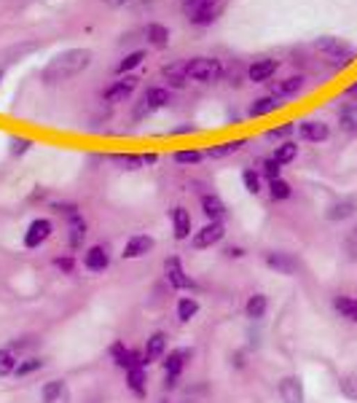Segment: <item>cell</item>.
<instances>
[{
	"label": "cell",
	"instance_id": "52",
	"mask_svg": "<svg viewBox=\"0 0 357 403\" xmlns=\"http://www.w3.org/2000/svg\"><path fill=\"white\" fill-rule=\"evenodd\" d=\"M0 81H3V70H0Z\"/></svg>",
	"mask_w": 357,
	"mask_h": 403
},
{
	"label": "cell",
	"instance_id": "47",
	"mask_svg": "<svg viewBox=\"0 0 357 403\" xmlns=\"http://www.w3.org/2000/svg\"><path fill=\"white\" fill-rule=\"evenodd\" d=\"M54 266L60 269L62 274H73V272H76V261H73V256H57V258H54Z\"/></svg>",
	"mask_w": 357,
	"mask_h": 403
},
{
	"label": "cell",
	"instance_id": "23",
	"mask_svg": "<svg viewBox=\"0 0 357 403\" xmlns=\"http://www.w3.org/2000/svg\"><path fill=\"white\" fill-rule=\"evenodd\" d=\"M279 108H282L279 97H274V94H263V97H256V100L250 102L247 113H250L253 119H263V116H272V113L279 110Z\"/></svg>",
	"mask_w": 357,
	"mask_h": 403
},
{
	"label": "cell",
	"instance_id": "4",
	"mask_svg": "<svg viewBox=\"0 0 357 403\" xmlns=\"http://www.w3.org/2000/svg\"><path fill=\"white\" fill-rule=\"evenodd\" d=\"M315 49H317L328 62H333L336 67H344V65H349V62L355 60V49H352L347 40L333 38V35L317 38L315 40Z\"/></svg>",
	"mask_w": 357,
	"mask_h": 403
},
{
	"label": "cell",
	"instance_id": "36",
	"mask_svg": "<svg viewBox=\"0 0 357 403\" xmlns=\"http://www.w3.org/2000/svg\"><path fill=\"white\" fill-rule=\"evenodd\" d=\"M298 156V142L296 140H282L274 148V154H272V159L277 161L279 167H285V164H290V161Z\"/></svg>",
	"mask_w": 357,
	"mask_h": 403
},
{
	"label": "cell",
	"instance_id": "2",
	"mask_svg": "<svg viewBox=\"0 0 357 403\" xmlns=\"http://www.w3.org/2000/svg\"><path fill=\"white\" fill-rule=\"evenodd\" d=\"M183 3V14L194 27H210L218 19V14L223 11L226 0H180Z\"/></svg>",
	"mask_w": 357,
	"mask_h": 403
},
{
	"label": "cell",
	"instance_id": "13",
	"mask_svg": "<svg viewBox=\"0 0 357 403\" xmlns=\"http://www.w3.org/2000/svg\"><path fill=\"white\" fill-rule=\"evenodd\" d=\"M164 274H167V282L172 288H178V290H194V280L185 274V269H183L178 256L164 258Z\"/></svg>",
	"mask_w": 357,
	"mask_h": 403
},
{
	"label": "cell",
	"instance_id": "19",
	"mask_svg": "<svg viewBox=\"0 0 357 403\" xmlns=\"http://www.w3.org/2000/svg\"><path fill=\"white\" fill-rule=\"evenodd\" d=\"M277 70H279V60L263 57V60H256L250 67H247V81H253V83H266Z\"/></svg>",
	"mask_w": 357,
	"mask_h": 403
},
{
	"label": "cell",
	"instance_id": "10",
	"mask_svg": "<svg viewBox=\"0 0 357 403\" xmlns=\"http://www.w3.org/2000/svg\"><path fill=\"white\" fill-rule=\"evenodd\" d=\"M51 234H54V223L49 221V218H35L27 226V231L22 237V245L27 250H35V247H40V245H46V242L51 240Z\"/></svg>",
	"mask_w": 357,
	"mask_h": 403
},
{
	"label": "cell",
	"instance_id": "21",
	"mask_svg": "<svg viewBox=\"0 0 357 403\" xmlns=\"http://www.w3.org/2000/svg\"><path fill=\"white\" fill-rule=\"evenodd\" d=\"M161 79L167 81V89L178 92V89H185L188 83V76H185V62H169L161 67Z\"/></svg>",
	"mask_w": 357,
	"mask_h": 403
},
{
	"label": "cell",
	"instance_id": "54",
	"mask_svg": "<svg viewBox=\"0 0 357 403\" xmlns=\"http://www.w3.org/2000/svg\"><path fill=\"white\" fill-rule=\"evenodd\" d=\"M355 231H357V229H355Z\"/></svg>",
	"mask_w": 357,
	"mask_h": 403
},
{
	"label": "cell",
	"instance_id": "32",
	"mask_svg": "<svg viewBox=\"0 0 357 403\" xmlns=\"http://www.w3.org/2000/svg\"><path fill=\"white\" fill-rule=\"evenodd\" d=\"M355 202L352 199H338V202H333L331 207H328V221H347V218H352L355 215Z\"/></svg>",
	"mask_w": 357,
	"mask_h": 403
},
{
	"label": "cell",
	"instance_id": "24",
	"mask_svg": "<svg viewBox=\"0 0 357 403\" xmlns=\"http://www.w3.org/2000/svg\"><path fill=\"white\" fill-rule=\"evenodd\" d=\"M266 312H269V299H266V293H253V296H247V302H244V318L253 322H260L266 318Z\"/></svg>",
	"mask_w": 357,
	"mask_h": 403
},
{
	"label": "cell",
	"instance_id": "16",
	"mask_svg": "<svg viewBox=\"0 0 357 403\" xmlns=\"http://www.w3.org/2000/svg\"><path fill=\"white\" fill-rule=\"evenodd\" d=\"M191 361V349L188 347H178V349H169V355L161 358V365H164V377H175L180 379L185 363Z\"/></svg>",
	"mask_w": 357,
	"mask_h": 403
},
{
	"label": "cell",
	"instance_id": "29",
	"mask_svg": "<svg viewBox=\"0 0 357 403\" xmlns=\"http://www.w3.org/2000/svg\"><path fill=\"white\" fill-rule=\"evenodd\" d=\"M43 368H46V361H43V358H38V355H27V358H19L17 368H14V377H17V379H27V377L38 374Z\"/></svg>",
	"mask_w": 357,
	"mask_h": 403
},
{
	"label": "cell",
	"instance_id": "27",
	"mask_svg": "<svg viewBox=\"0 0 357 403\" xmlns=\"http://www.w3.org/2000/svg\"><path fill=\"white\" fill-rule=\"evenodd\" d=\"M304 83H306V79L304 76H288V79H282L274 83V97H279V100H285V97H296L298 92L304 89Z\"/></svg>",
	"mask_w": 357,
	"mask_h": 403
},
{
	"label": "cell",
	"instance_id": "26",
	"mask_svg": "<svg viewBox=\"0 0 357 403\" xmlns=\"http://www.w3.org/2000/svg\"><path fill=\"white\" fill-rule=\"evenodd\" d=\"M145 38L153 49H167L169 46V27H164L161 22H148L145 24Z\"/></svg>",
	"mask_w": 357,
	"mask_h": 403
},
{
	"label": "cell",
	"instance_id": "12",
	"mask_svg": "<svg viewBox=\"0 0 357 403\" xmlns=\"http://www.w3.org/2000/svg\"><path fill=\"white\" fill-rule=\"evenodd\" d=\"M153 247H156V240L151 234H132L124 245V250H121V258L124 261H138V258H145Z\"/></svg>",
	"mask_w": 357,
	"mask_h": 403
},
{
	"label": "cell",
	"instance_id": "48",
	"mask_svg": "<svg viewBox=\"0 0 357 403\" xmlns=\"http://www.w3.org/2000/svg\"><path fill=\"white\" fill-rule=\"evenodd\" d=\"M197 132V126H191V124H183V126H178V129H172L169 135L172 138H178V135H194Z\"/></svg>",
	"mask_w": 357,
	"mask_h": 403
},
{
	"label": "cell",
	"instance_id": "43",
	"mask_svg": "<svg viewBox=\"0 0 357 403\" xmlns=\"http://www.w3.org/2000/svg\"><path fill=\"white\" fill-rule=\"evenodd\" d=\"M296 132V121H288V124H282V126H274V129H269L266 132V138L269 140H290V135Z\"/></svg>",
	"mask_w": 357,
	"mask_h": 403
},
{
	"label": "cell",
	"instance_id": "46",
	"mask_svg": "<svg viewBox=\"0 0 357 403\" xmlns=\"http://www.w3.org/2000/svg\"><path fill=\"white\" fill-rule=\"evenodd\" d=\"M30 145L33 142L27 140V138H11V148L8 151H11V156H24L30 151Z\"/></svg>",
	"mask_w": 357,
	"mask_h": 403
},
{
	"label": "cell",
	"instance_id": "28",
	"mask_svg": "<svg viewBox=\"0 0 357 403\" xmlns=\"http://www.w3.org/2000/svg\"><path fill=\"white\" fill-rule=\"evenodd\" d=\"M156 154H116L113 161L124 164L126 170H140V167H148V164H156Z\"/></svg>",
	"mask_w": 357,
	"mask_h": 403
},
{
	"label": "cell",
	"instance_id": "38",
	"mask_svg": "<svg viewBox=\"0 0 357 403\" xmlns=\"http://www.w3.org/2000/svg\"><path fill=\"white\" fill-rule=\"evenodd\" d=\"M204 151H199V148H180V151H175L172 154V159H175V164H183V167H191V164H201L204 161Z\"/></svg>",
	"mask_w": 357,
	"mask_h": 403
},
{
	"label": "cell",
	"instance_id": "1",
	"mask_svg": "<svg viewBox=\"0 0 357 403\" xmlns=\"http://www.w3.org/2000/svg\"><path fill=\"white\" fill-rule=\"evenodd\" d=\"M92 60H94V54H92V49H86V46L65 49V51H60L54 60L40 70V81L49 83V86H54V83H62V81L76 79L78 73H83V70L92 65Z\"/></svg>",
	"mask_w": 357,
	"mask_h": 403
},
{
	"label": "cell",
	"instance_id": "50",
	"mask_svg": "<svg viewBox=\"0 0 357 403\" xmlns=\"http://www.w3.org/2000/svg\"><path fill=\"white\" fill-rule=\"evenodd\" d=\"M126 3H129V0H105L108 8H121V6H126Z\"/></svg>",
	"mask_w": 357,
	"mask_h": 403
},
{
	"label": "cell",
	"instance_id": "20",
	"mask_svg": "<svg viewBox=\"0 0 357 403\" xmlns=\"http://www.w3.org/2000/svg\"><path fill=\"white\" fill-rule=\"evenodd\" d=\"M142 355H145V363H159L164 355H167V334L164 331H156L145 339V347H142Z\"/></svg>",
	"mask_w": 357,
	"mask_h": 403
},
{
	"label": "cell",
	"instance_id": "9",
	"mask_svg": "<svg viewBox=\"0 0 357 403\" xmlns=\"http://www.w3.org/2000/svg\"><path fill=\"white\" fill-rule=\"evenodd\" d=\"M140 79L138 76H119V81H113L105 92H102V100L110 102V105H119V102H126L132 94H135V89H138Z\"/></svg>",
	"mask_w": 357,
	"mask_h": 403
},
{
	"label": "cell",
	"instance_id": "6",
	"mask_svg": "<svg viewBox=\"0 0 357 403\" xmlns=\"http://www.w3.org/2000/svg\"><path fill=\"white\" fill-rule=\"evenodd\" d=\"M263 263H266V269L277 272L282 277H296L298 269H301L298 258L293 253H288V250H269V253H263Z\"/></svg>",
	"mask_w": 357,
	"mask_h": 403
},
{
	"label": "cell",
	"instance_id": "53",
	"mask_svg": "<svg viewBox=\"0 0 357 403\" xmlns=\"http://www.w3.org/2000/svg\"><path fill=\"white\" fill-rule=\"evenodd\" d=\"M161 403H169V401H161Z\"/></svg>",
	"mask_w": 357,
	"mask_h": 403
},
{
	"label": "cell",
	"instance_id": "35",
	"mask_svg": "<svg viewBox=\"0 0 357 403\" xmlns=\"http://www.w3.org/2000/svg\"><path fill=\"white\" fill-rule=\"evenodd\" d=\"M145 57H148V51H142V49H138V51H129V54H124V57H121V62L116 65V73H119V76H129L135 67H140V65L145 62Z\"/></svg>",
	"mask_w": 357,
	"mask_h": 403
},
{
	"label": "cell",
	"instance_id": "22",
	"mask_svg": "<svg viewBox=\"0 0 357 403\" xmlns=\"http://www.w3.org/2000/svg\"><path fill=\"white\" fill-rule=\"evenodd\" d=\"M199 204H201V213L207 215V221H223L229 215V207H226V202L220 199L218 194H204L199 199Z\"/></svg>",
	"mask_w": 357,
	"mask_h": 403
},
{
	"label": "cell",
	"instance_id": "30",
	"mask_svg": "<svg viewBox=\"0 0 357 403\" xmlns=\"http://www.w3.org/2000/svg\"><path fill=\"white\" fill-rule=\"evenodd\" d=\"M126 387L132 390V395L145 398L148 395V374H145V368H129L126 371Z\"/></svg>",
	"mask_w": 357,
	"mask_h": 403
},
{
	"label": "cell",
	"instance_id": "39",
	"mask_svg": "<svg viewBox=\"0 0 357 403\" xmlns=\"http://www.w3.org/2000/svg\"><path fill=\"white\" fill-rule=\"evenodd\" d=\"M19 363V355L11 347H0V377H11Z\"/></svg>",
	"mask_w": 357,
	"mask_h": 403
},
{
	"label": "cell",
	"instance_id": "41",
	"mask_svg": "<svg viewBox=\"0 0 357 403\" xmlns=\"http://www.w3.org/2000/svg\"><path fill=\"white\" fill-rule=\"evenodd\" d=\"M338 390H341V395H344L347 401H357V371L344 374V377L338 379Z\"/></svg>",
	"mask_w": 357,
	"mask_h": 403
},
{
	"label": "cell",
	"instance_id": "18",
	"mask_svg": "<svg viewBox=\"0 0 357 403\" xmlns=\"http://www.w3.org/2000/svg\"><path fill=\"white\" fill-rule=\"evenodd\" d=\"M298 138L306 142H325L331 138V126L325 124V121H301L298 124Z\"/></svg>",
	"mask_w": 357,
	"mask_h": 403
},
{
	"label": "cell",
	"instance_id": "31",
	"mask_svg": "<svg viewBox=\"0 0 357 403\" xmlns=\"http://www.w3.org/2000/svg\"><path fill=\"white\" fill-rule=\"evenodd\" d=\"M333 309H336L338 318L357 322V299H352V296H333Z\"/></svg>",
	"mask_w": 357,
	"mask_h": 403
},
{
	"label": "cell",
	"instance_id": "42",
	"mask_svg": "<svg viewBox=\"0 0 357 403\" xmlns=\"http://www.w3.org/2000/svg\"><path fill=\"white\" fill-rule=\"evenodd\" d=\"M242 186H244V191H247V194L258 197L260 191H263V183H260V172H256V170H244V172H242Z\"/></svg>",
	"mask_w": 357,
	"mask_h": 403
},
{
	"label": "cell",
	"instance_id": "25",
	"mask_svg": "<svg viewBox=\"0 0 357 403\" xmlns=\"http://www.w3.org/2000/svg\"><path fill=\"white\" fill-rule=\"evenodd\" d=\"M169 218H172V234H175V240H188L191 237V213L185 210V207H175L172 213H169Z\"/></svg>",
	"mask_w": 357,
	"mask_h": 403
},
{
	"label": "cell",
	"instance_id": "37",
	"mask_svg": "<svg viewBox=\"0 0 357 403\" xmlns=\"http://www.w3.org/2000/svg\"><path fill=\"white\" fill-rule=\"evenodd\" d=\"M338 124H341L344 132L355 135L357 132V105L355 102H347L344 108H338Z\"/></svg>",
	"mask_w": 357,
	"mask_h": 403
},
{
	"label": "cell",
	"instance_id": "15",
	"mask_svg": "<svg viewBox=\"0 0 357 403\" xmlns=\"http://www.w3.org/2000/svg\"><path fill=\"white\" fill-rule=\"evenodd\" d=\"M277 395L282 403H306V393H304V382L298 377H282L277 382Z\"/></svg>",
	"mask_w": 357,
	"mask_h": 403
},
{
	"label": "cell",
	"instance_id": "3",
	"mask_svg": "<svg viewBox=\"0 0 357 403\" xmlns=\"http://www.w3.org/2000/svg\"><path fill=\"white\" fill-rule=\"evenodd\" d=\"M185 76L199 83H215L223 79V62L218 57H191L185 62Z\"/></svg>",
	"mask_w": 357,
	"mask_h": 403
},
{
	"label": "cell",
	"instance_id": "17",
	"mask_svg": "<svg viewBox=\"0 0 357 403\" xmlns=\"http://www.w3.org/2000/svg\"><path fill=\"white\" fill-rule=\"evenodd\" d=\"M110 266V253L105 245H92L86 253H83V269L92 272V274H99Z\"/></svg>",
	"mask_w": 357,
	"mask_h": 403
},
{
	"label": "cell",
	"instance_id": "33",
	"mask_svg": "<svg viewBox=\"0 0 357 403\" xmlns=\"http://www.w3.org/2000/svg\"><path fill=\"white\" fill-rule=\"evenodd\" d=\"M199 309H201V304H199L197 296H183L178 302V309L175 312H178L180 322H191L199 315Z\"/></svg>",
	"mask_w": 357,
	"mask_h": 403
},
{
	"label": "cell",
	"instance_id": "40",
	"mask_svg": "<svg viewBox=\"0 0 357 403\" xmlns=\"http://www.w3.org/2000/svg\"><path fill=\"white\" fill-rule=\"evenodd\" d=\"M269 197L274 202H285L293 197V188L285 178H277V181H269Z\"/></svg>",
	"mask_w": 357,
	"mask_h": 403
},
{
	"label": "cell",
	"instance_id": "8",
	"mask_svg": "<svg viewBox=\"0 0 357 403\" xmlns=\"http://www.w3.org/2000/svg\"><path fill=\"white\" fill-rule=\"evenodd\" d=\"M60 213H65V218H67V245L73 250L83 247V240H86V221H83V215H81L73 204L60 207Z\"/></svg>",
	"mask_w": 357,
	"mask_h": 403
},
{
	"label": "cell",
	"instance_id": "44",
	"mask_svg": "<svg viewBox=\"0 0 357 403\" xmlns=\"http://www.w3.org/2000/svg\"><path fill=\"white\" fill-rule=\"evenodd\" d=\"M260 175L266 181H277V178H282V167L274 159H263L260 161Z\"/></svg>",
	"mask_w": 357,
	"mask_h": 403
},
{
	"label": "cell",
	"instance_id": "45",
	"mask_svg": "<svg viewBox=\"0 0 357 403\" xmlns=\"http://www.w3.org/2000/svg\"><path fill=\"white\" fill-rule=\"evenodd\" d=\"M17 355H22V352H27V349H33V347H38V339L35 336H22V339H14V342L8 344Z\"/></svg>",
	"mask_w": 357,
	"mask_h": 403
},
{
	"label": "cell",
	"instance_id": "49",
	"mask_svg": "<svg viewBox=\"0 0 357 403\" xmlns=\"http://www.w3.org/2000/svg\"><path fill=\"white\" fill-rule=\"evenodd\" d=\"M242 256H244V250H242V247H234V245H231V247H226V258H242Z\"/></svg>",
	"mask_w": 357,
	"mask_h": 403
},
{
	"label": "cell",
	"instance_id": "34",
	"mask_svg": "<svg viewBox=\"0 0 357 403\" xmlns=\"http://www.w3.org/2000/svg\"><path fill=\"white\" fill-rule=\"evenodd\" d=\"M247 145V140H226L220 142V145H213V148H207L204 154L210 156V159H226V156H231V154H237Z\"/></svg>",
	"mask_w": 357,
	"mask_h": 403
},
{
	"label": "cell",
	"instance_id": "51",
	"mask_svg": "<svg viewBox=\"0 0 357 403\" xmlns=\"http://www.w3.org/2000/svg\"><path fill=\"white\" fill-rule=\"evenodd\" d=\"M347 97H357V83H352V86L347 89Z\"/></svg>",
	"mask_w": 357,
	"mask_h": 403
},
{
	"label": "cell",
	"instance_id": "14",
	"mask_svg": "<svg viewBox=\"0 0 357 403\" xmlns=\"http://www.w3.org/2000/svg\"><path fill=\"white\" fill-rule=\"evenodd\" d=\"M40 403H73L70 384L65 379H49L40 387Z\"/></svg>",
	"mask_w": 357,
	"mask_h": 403
},
{
	"label": "cell",
	"instance_id": "7",
	"mask_svg": "<svg viewBox=\"0 0 357 403\" xmlns=\"http://www.w3.org/2000/svg\"><path fill=\"white\" fill-rule=\"evenodd\" d=\"M223 237H226V226H223V221H207L199 231H194L191 247H194V250H207V247L220 245Z\"/></svg>",
	"mask_w": 357,
	"mask_h": 403
},
{
	"label": "cell",
	"instance_id": "11",
	"mask_svg": "<svg viewBox=\"0 0 357 403\" xmlns=\"http://www.w3.org/2000/svg\"><path fill=\"white\" fill-rule=\"evenodd\" d=\"M110 361L116 363L119 368L129 371V368H145V355L138 352V349H129L124 342H113L110 344Z\"/></svg>",
	"mask_w": 357,
	"mask_h": 403
},
{
	"label": "cell",
	"instance_id": "5",
	"mask_svg": "<svg viewBox=\"0 0 357 403\" xmlns=\"http://www.w3.org/2000/svg\"><path fill=\"white\" fill-rule=\"evenodd\" d=\"M172 100V92L167 89V86H151V89H145V94H142V100H140L138 110H135V119H142V116H151V113H156L161 108H167Z\"/></svg>",
	"mask_w": 357,
	"mask_h": 403
}]
</instances>
